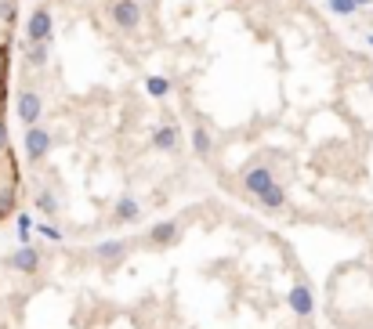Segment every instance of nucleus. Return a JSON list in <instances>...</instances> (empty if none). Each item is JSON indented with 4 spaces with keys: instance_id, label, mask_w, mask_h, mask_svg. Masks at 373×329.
Returning a JSON list of instances; mask_svg holds the SVG:
<instances>
[{
    "instance_id": "6ab92c4d",
    "label": "nucleus",
    "mask_w": 373,
    "mask_h": 329,
    "mask_svg": "<svg viewBox=\"0 0 373 329\" xmlns=\"http://www.w3.org/2000/svg\"><path fill=\"white\" fill-rule=\"evenodd\" d=\"M29 232H33V217L18 214V239H22V243H29Z\"/></svg>"
},
{
    "instance_id": "f03ea898",
    "label": "nucleus",
    "mask_w": 373,
    "mask_h": 329,
    "mask_svg": "<svg viewBox=\"0 0 373 329\" xmlns=\"http://www.w3.org/2000/svg\"><path fill=\"white\" fill-rule=\"evenodd\" d=\"M22 148H25V163H29V167H37V163H44V160L51 156L54 134H51L47 127L33 124V127H25V134H22Z\"/></svg>"
},
{
    "instance_id": "5701e85b",
    "label": "nucleus",
    "mask_w": 373,
    "mask_h": 329,
    "mask_svg": "<svg viewBox=\"0 0 373 329\" xmlns=\"http://www.w3.org/2000/svg\"><path fill=\"white\" fill-rule=\"evenodd\" d=\"M366 44H369V47H373V33H366Z\"/></svg>"
},
{
    "instance_id": "20e7f679",
    "label": "nucleus",
    "mask_w": 373,
    "mask_h": 329,
    "mask_svg": "<svg viewBox=\"0 0 373 329\" xmlns=\"http://www.w3.org/2000/svg\"><path fill=\"white\" fill-rule=\"evenodd\" d=\"M138 221H142V199L131 196V192L116 196L113 214H109V225H113V228H127V225H138Z\"/></svg>"
},
{
    "instance_id": "aec40b11",
    "label": "nucleus",
    "mask_w": 373,
    "mask_h": 329,
    "mask_svg": "<svg viewBox=\"0 0 373 329\" xmlns=\"http://www.w3.org/2000/svg\"><path fill=\"white\" fill-rule=\"evenodd\" d=\"M0 148H8V124H4V116H0Z\"/></svg>"
},
{
    "instance_id": "f257e3e1",
    "label": "nucleus",
    "mask_w": 373,
    "mask_h": 329,
    "mask_svg": "<svg viewBox=\"0 0 373 329\" xmlns=\"http://www.w3.org/2000/svg\"><path fill=\"white\" fill-rule=\"evenodd\" d=\"M109 22L116 33L123 37H134L142 22H145V8H142V0H113L109 4Z\"/></svg>"
},
{
    "instance_id": "4468645a",
    "label": "nucleus",
    "mask_w": 373,
    "mask_h": 329,
    "mask_svg": "<svg viewBox=\"0 0 373 329\" xmlns=\"http://www.w3.org/2000/svg\"><path fill=\"white\" fill-rule=\"evenodd\" d=\"M47 62H51V40H37V44L25 47V66L29 69H47Z\"/></svg>"
},
{
    "instance_id": "f3484780",
    "label": "nucleus",
    "mask_w": 373,
    "mask_h": 329,
    "mask_svg": "<svg viewBox=\"0 0 373 329\" xmlns=\"http://www.w3.org/2000/svg\"><path fill=\"white\" fill-rule=\"evenodd\" d=\"M326 11L337 18H352L359 8H355V0H326Z\"/></svg>"
},
{
    "instance_id": "423d86ee",
    "label": "nucleus",
    "mask_w": 373,
    "mask_h": 329,
    "mask_svg": "<svg viewBox=\"0 0 373 329\" xmlns=\"http://www.w3.org/2000/svg\"><path fill=\"white\" fill-rule=\"evenodd\" d=\"M54 37V15H51V8H37L33 15H29V22H25V44H37V40H51Z\"/></svg>"
},
{
    "instance_id": "7ed1b4c3",
    "label": "nucleus",
    "mask_w": 373,
    "mask_h": 329,
    "mask_svg": "<svg viewBox=\"0 0 373 329\" xmlns=\"http://www.w3.org/2000/svg\"><path fill=\"white\" fill-rule=\"evenodd\" d=\"M15 116H18L22 127L40 124V116H44V95L37 91V87H22V91L15 95Z\"/></svg>"
},
{
    "instance_id": "9b49d317",
    "label": "nucleus",
    "mask_w": 373,
    "mask_h": 329,
    "mask_svg": "<svg viewBox=\"0 0 373 329\" xmlns=\"http://www.w3.org/2000/svg\"><path fill=\"white\" fill-rule=\"evenodd\" d=\"M272 181H275V177H272V167H261V163H254V167H243V189L251 192V196L265 192Z\"/></svg>"
},
{
    "instance_id": "39448f33",
    "label": "nucleus",
    "mask_w": 373,
    "mask_h": 329,
    "mask_svg": "<svg viewBox=\"0 0 373 329\" xmlns=\"http://www.w3.org/2000/svg\"><path fill=\"white\" fill-rule=\"evenodd\" d=\"M131 250H134L131 239H109V243L91 246V257H95L98 264H105V268H116V264L127 261V253H131Z\"/></svg>"
},
{
    "instance_id": "a211bd4d",
    "label": "nucleus",
    "mask_w": 373,
    "mask_h": 329,
    "mask_svg": "<svg viewBox=\"0 0 373 329\" xmlns=\"http://www.w3.org/2000/svg\"><path fill=\"white\" fill-rule=\"evenodd\" d=\"M37 232H40L44 239H51V243H62V228H54V221H44V225H37Z\"/></svg>"
},
{
    "instance_id": "ddd939ff",
    "label": "nucleus",
    "mask_w": 373,
    "mask_h": 329,
    "mask_svg": "<svg viewBox=\"0 0 373 329\" xmlns=\"http://www.w3.org/2000/svg\"><path fill=\"white\" fill-rule=\"evenodd\" d=\"M189 145H193V156H196V160H210V156H214V134H210V127H207V124H196Z\"/></svg>"
},
{
    "instance_id": "6e6552de",
    "label": "nucleus",
    "mask_w": 373,
    "mask_h": 329,
    "mask_svg": "<svg viewBox=\"0 0 373 329\" xmlns=\"http://www.w3.org/2000/svg\"><path fill=\"white\" fill-rule=\"evenodd\" d=\"M4 264L11 268V272H18V275H37V272H40V250L29 246V243H22L15 253H8Z\"/></svg>"
},
{
    "instance_id": "412c9836",
    "label": "nucleus",
    "mask_w": 373,
    "mask_h": 329,
    "mask_svg": "<svg viewBox=\"0 0 373 329\" xmlns=\"http://www.w3.org/2000/svg\"><path fill=\"white\" fill-rule=\"evenodd\" d=\"M355 8L362 11V8H373V0H355Z\"/></svg>"
},
{
    "instance_id": "dca6fc26",
    "label": "nucleus",
    "mask_w": 373,
    "mask_h": 329,
    "mask_svg": "<svg viewBox=\"0 0 373 329\" xmlns=\"http://www.w3.org/2000/svg\"><path fill=\"white\" fill-rule=\"evenodd\" d=\"M145 91L152 95V98H171L174 95V80H167V76H145Z\"/></svg>"
},
{
    "instance_id": "1a4fd4ad",
    "label": "nucleus",
    "mask_w": 373,
    "mask_h": 329,
    "mask_svg": "<svg viewBox=\"0 0 373 329\" xmlns=\"http://www.w3.org/2000/svg\"><path fill=\"white\" fill-rule=\"evenodd\" d=\"M287 304H290V311H294L297 318H312V315H316V297H312V289H308L304 279H297V282L290 286Z\"/></svg>"
},
{
    "instance_id": "9d476101",
    "label": "nucleus",
    "mask_w": 373,
    "mask_h": 329,
    "mask_svg": "<svg viewBox=\"0 0 373 329\" xmlns=\"http://www.w3.org/2000/svg\"><path fill=\"white\" fill-rule=\"evenodd\" d=\"M149 141H152V148H156V152H163V156H174L178 148L185 145V138H181L178 124H160L156 131L149 134Z\"/></svg>"
},
{
    "instance_id": "0eeeda50",
    "label": "nucleus",
    "mask_w": 373,
    "mask_h": 329,
    "mask_svg": "<svg viewBox=\"0 0 373 329\" xmlns=\"http://www.w3.org/2000/svg\"><path fill=\"white\" fill-rule=\"evenodd\" d=\"M181 239V221H160V225H152L149 232H145V246H152V250H167V246H174Z\"/></svg>"
},
{
    "instance_id": "4be33fe9",
    "label": "nucleus",
    "mask_w": 373,
    "mask_h": 329,
    "mask_svg": "<svg viewBox=\"0 0 373 329\" xmlns=\"http://www.w3.org/2000/svg\"><path fill=\"white\" fill-rule=\"evenodd\" d=\"M366 87H369V95H373V76H369V80H366Z\"/></svg>"
},
{
    "instance_id": "f8f14e48",
    "label": "nucleus",
    "mask_w": 373,
    "mask_h": 329,
    "mask_svg": "<svg viewBox=\"0 0 373 329\" xmlns=\"http://www.w3.org/2000/svg\"><path fill=\"white\" fill-rule=\"evenodd\" d=\"M254 199H258V206H261V210H268V214H275V210H287V203H290L287 189H283V185H275V181H272L265 192H258Z\"/></svg>"
},
{
    "instance_id": "2eb2a0df",
    "label": "nucleus",
    "mask_w": 373,
    "mask_h": 329,
    "mask_svg": "<svg viewBox=\"0 0 373 329\" xmlns=\"http://www.w3.org/2000/svg\"><path fill=\"white\" fill-rule=\"evenodd\" d=\"M33 203H37V210H40L47 221H58V214H62V203H58V196H54L51 189H40V192L33 196Z\"/></svg>"
}]
</instances>
